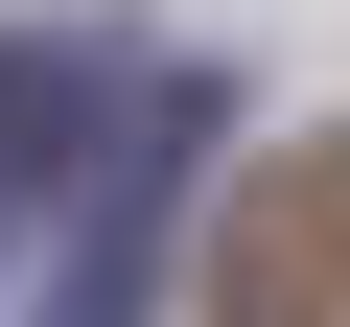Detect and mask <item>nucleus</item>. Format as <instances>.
I'll use <instances>...</instances> for the list:
<instances>
[{
  "instance_id": "nucleus-1",
  "label": "nucleus",
  "mask_w": 350,
  "mask_h": 327,
  "mask_svg": "<svg viewBox=\"0 0 350 327\" xmlns=\"http://www.w3.org/2000/svg\"><path fill=\"white\" fill-rule=\"evenodd\" d=\"M211 327H350V140H280L234 234H211Z\"/></svg>"
}]
</instances>
